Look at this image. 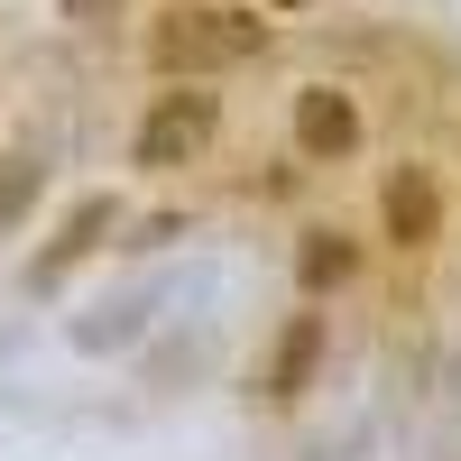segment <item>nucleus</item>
<instances>
[{"mask_svg":"<svg viewBox=\"0 0 461 461\" xmlns=\"http://www.w3.org/2000/svg\"><path fill=\"white\" fill-rule=\"evenodd\" d=\"M258 47H267V19L221 10V0H176L148 28V65L158 74H221V65H249Z\"/></svg>","mask_w":461,"mask_h":461,"instance_id":"obj_1","label":"nucleus"},{"mask_svg":"<svg viewBox=\"0 0 461 461\" xmlns=\"http://www.w3.org/2000/svg\"><path fill=\"white\" fill-rule=\"evenodd\" d=\"M212 93H194V84H176V93H158L148 102V121H139V139H130V158L139 167H194L203 158V139H212Z\"/></svg>","mask_w":461,"mask_h":461,"instance_id":"obj_2","label":"nucleus"},{"mask_svg":"<svg viewBox=\"0 0 461 461\" xmlns=\"http://www.w3.org/2000/svg\"><path fill=\"white\" fill-rule=\"evenodd\" d=\"M295 148L304 158H351L360 148V102L332 93V84H304L295 93Z\"/></svg>","mask_w":461,"mask_h":461,"instance_id":"obj_3","label":"nucleus"},{"mask_svg":"<svg viewBox=\"0 0 461 461\" xmlns=\"http://www.w3.org/2000/svg\"><path fill=\"white\" fill-rule=\"evenodd\" d=\"M111 221H121V194H84V203L65 212V230H56L47 249H37V267H28V277H37V286H47V277H65L74 258H93V249H102V230H111Z\"/></svg>","mask_w":461,"mask_h":461,"instance_id":"obj_4","label":"nucleus"},{"mask_svg":"<svg viewBox=\"0 0 461 461\" xmlns=\"http://www.w3.org/2000/svg\"><path fill=\"white\" fill-rule=\"evenodd\" d=\"M378 212H388V240H397V249H425L434 230H443V203H434V185L415 176V167H397V176H388Z\"/></svg>","mask_w":461,"mask_h":461,"instance_id":"obj_5","label":"nucleus"},{"mask_svg":"<svg viewBox=\"0 0 461 461\" xmlns=\"http://www.w3.org/2000/svg\"><path fill=\"white\" fill-rule=\"evenodd\" d=\"M314 360H323V323H314V314H295L286 341H277V360H267V397H304Z\"/></svg>","mask_w":461,"mask_h":461,"instance_id":"obj_6","label":"nucleus"},{"mask_svg":"<svg viewBox=\"0 0 461 461\" xmlns=\"http://www.w3.org/2000/svg\"><path fill=\"white\" fill-rule=\"evenodd\" d=\"M295 277H304V286H332V277H351V240H341V230H304V249H295Z\"/></svg>","mask_w":461,"mask_h":461,"instance_id":"obj_7","label":"nucleus"},{"mask_svg":"<svg viewBox=\"0 0 461 461\" xmlns=\"http://www.w3.org/2000/svg\"><path fill=\"white\" fill-rule=\"evenodd\" d=\"M37 185H47V167H37V158H10V176H0V230H10V221H28Z\"/></svg>","mask_w":461,"mask_h":461,"instance_id":"obj_8","label":"nucleus"},{"mask_svg":"<svg viewBox=\"0 0 461 461\" xmlns=\"http://www.w3.org/2000/svg\"><path fill=\"white\" fill-rule=\"evenodd\" d=\"M111 10V0H65V19H102Z\"/></svg>","mask_w":461,"mask_h":461,"instance_id":"obj_9","label":"nucleus"},{"mask_svg":"<svg viewBox=\"0 0 461 461\" xmlns=\"http://www.w3.org/2000/svg\"><path fill=\"white\" fill-rule=\"evenodd\" d=\"M267 10H304V0H267Z\"/></svg>","mask_w":461,"mask_h":461,"instance_id":"obj_10","label":"nucleus"}]
</instances>
